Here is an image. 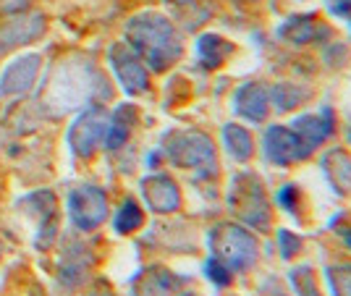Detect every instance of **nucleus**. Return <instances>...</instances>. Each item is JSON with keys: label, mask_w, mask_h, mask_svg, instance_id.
Wrapping results in <instances>:
<instances>
[{"label": "nucleus", "mask_w": 351, "mask_h": 296, "mask_svg": "<svg viewBox=\"0 0 351 296\" xmlns=\"http://www.w3.org/2000/svg\"><path fill=\"white\" fill-rule=\"evenodd\" d=\"M126 37L147 58L152 69H165L178 56V42L171 24L158 14H142L129 21Z\"/></svg>", "instance_id": "obj_1"}, {"label": "nucleus", "mask_w": 351, "mask_h": 296, "mask_svg": "<svg viewBox=\"0 0 351 296\" xmlns=\"http://www.w3.org/2000/svg\"><path fill=\"white\" fill-rule=\"evenodd\" d=\"M108 132V116L103 108H89L69 129V147L79 158H89L95 149L100 147Z\"/></svg>", "instance_id": "obj_2"}, {"label": "nucleus", "mask_w": 351, "mask_h": 296, "mask_svg": "<svg viewBox=\"0 0 351 296\" xmlns=\"http://www.w3.org/2000/svg\"><path fill=\"white\" fill-rule=\"evenodd\" d=\"M69 215L71 223L82 231H92L105 221L108 215V199L95 186H79L69 197Z\"/></svg>", "instance_id": "obj_3"}, {"label": "nucleus", "mask_w": 351, "mask_h": 296, "mask_svg": "<svg viewBox=\"0 0 351 296\" xmlns=\"http://www.w3.org/2000/svg\"><path fill=\"white\" fill-rule=\"evenodd\" d=\"M45 34V16L43 14H21L14 16L0 27V56L11 53L14 47L34 42Z\"/></svg>", "instance_id": "obj_4"}, {"label": "nucleus", "mask_w": 351, "mask_h": 296, "mask_svg": "<svg viewBox=\"0 0 351 296\" xmlns=\"http://www.w3.org/2000/svg\"><path fill=\"white\" fill-rule=\"evenodd\" d=\"M40 66H43V58H40L37 53L14 58L3 69V74H0V95H3V97L24 95V92L34 84V79L40 74Z\"/></svg>", "instance_id": "obj_5"}, {"label": "nucleus", "mask_w": 351, "mask_h": 296, "mask_svg": "<svg viewBox=\"0 0 351 296\" xmlns=\"http://www.w3.org/2000/svg\"><path fill=\"white\" fill-rule=\"evenodd\" d=\"M110 63H113V71L118 74V79H121V84H123L126 92H145L147 71L123 45H113L110 47Z\"/></svg>", "instance_id": "obj_6"}, {"label": "nucleus", "mask_w": 351, "mask_h": 296, "mask_svg": "<svg viewBox=\"0 0 351 296\" xmlns=\"http://www.w3.org/2000/svg\"><path fill=\"white\" fill-rule=\"evenodd\" d=\"M145 197L149 202V208L158 210V212H171L178 205L176 186L168 178H149V181H145Z\"/></svg>", "instance_id": "obj_7"}, {"label": "nucleus", "mask_w": 351, "mask_h": 296, "mask_svg": "<svg viewBox=\"0 0 351 296\" xmlns=\"http://www.w3.org/2000/svg\"><path fill=\"white\" fill-rule=\"evenodd\" d=\"M139 225H142V210L134 199H126L116 215V231L118 234H132Z\"/></svg>", "instance_id": "obj_8"}, {"label": "nucleus", "mask_w": 351, "mask_h": 296, "mask_svg": "<svg viewBox=\"0 0 351 296\" xmlns=\"http://www.w3.org/2000/svg\"><path fill=\"white\" fill-rule=\"evenodd\" d=\"M27 3H29V0H0V8L8 11V14H14V11H21Z\"/></svg>", "instance_id": "obj_9"}, {"label": "nucleus", "mask_w": 351, "mask_h": 296, "mask_svg": "<svg viewBox=\"0 0 351 296\" xmlns=\"http://www.w3.org/2000/svg\"><path fill=\"white\" fill-rule=\"evenodd\" d=\"M176 3H184V0H176Z\"/></svg>", "instance_id": "obj_10"}]
</instances>
